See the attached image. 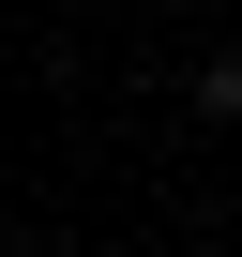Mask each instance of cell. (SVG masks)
Masks as SVG:
<instances>
[{"label": "cell", "instance_id": "2", "mask_svg": "<svg viewBox=\"0 0 242 257\" xmlns=\"http://www.w3.org/2000/svg\"><path fill=\"white\" fill-rule=\"evenodd\" d=\"M227 137H242V121H227Z\"/></svg>", "mask_w": 242, "mask_h": 257}, {"label": "cell", "instance_id": "1", "mask_svg": "<svg viewBox=\"0 0 242 257\" xmlns=\"http://www.w3.org/2000/svg\"><path fill=\"white\" fill-rule=\"evenodd\" d=\"M182 121H212V137L242 121V16H227V31H212V61L182 76Z\"/></svg>", "mask_w": 242, "mask_h": 257}]
</instances>
